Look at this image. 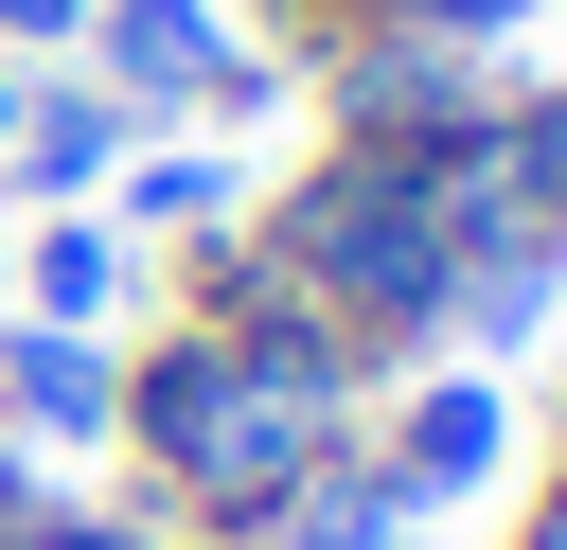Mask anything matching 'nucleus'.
<instances>
[{"mask_svg": "<svg viewBox=\"0 0 567 550\" xmlns=\"http://www.w3.org/2000/svg\"><path fill=\"white\" fill-rule=\"evenodd\" d=\"M142 461L177 479V515L213 532H266L319 461H337V337L319 319H230V337H177L142 390H124Z\"/></svg>", "mask_w": 567, "mask_h": 550, "instance_id": "nucleus-1", "label": "nucleus"}, {"mask_svg": "<svg viewBox=\"0 0 567 550\" xmlns=\"http://www.w3.org/2000/svg\"><path fill=\"white\" fill-rule=\"evenodd\" d=\"M496 444H514V408H496L478 373H443V390L408 408V444H390V479H408V515H425V497H478V479H496Z\"/></svg>", "mask_w": 567, "mask_h": 550, "instance_id": "nucleus-2", "label": "nucleus"}, {"mask_svg": "<svg viewBox=\"0 0 567 550\" xmlns=\"http://www.w3.org/2000/svg\"><path fill=\"white\" fill-rule=\"evenodd\" d=\"M0 408H18L35 444H106V426H124V373H106L89 337H0Z\"/></svg>", "mask_w": 567, "mask_h": 550, "instance_id": "nucleus-3", "label": "nucleus"}, {"mask_svg": "<svg viewBox=\"0 0 567 550\" xmlns=\"http://www.w3.org/2000/svg\"><path fill=\"white\" fill-rule=\"evenodd\" d=\"M124 89H230L213 18H195V0H124Z\"/></svg>", "mask_w": 567, "mask_h": 550, "instance_id": "nucleus-4", "label": "nucleus"}, {"mask_svg": "<svg viewBox=\"0 0 567 550\" xmlns=\"http://www.w3.org/2000/svg\"><path fill=\"white\" fill-rule=\"evenodd\" d=\"M35 302H53V319H89V302H106V248H89V231H53V248H35Z\"/></svg>", "mask_w": 567, "mask_h": 550, "instance_id": "nucleus-5", "label": "nucleus"}, {"mask_svg": "<svg viewBox=\"0 0 567 550\" xmlns=\"http://www.w3.org/2000/svg\"><path fill=\"white\" fill-rule=\"evenodd\" d=\"M514 177H532V213H567V106H549V124L514 142Z\"/></svg>", "mask_w": 567, "mask_h": 550, "instance_id": "nucleus-6", "label": "nucleus"}, {"mask_svg": "<svg viewBox=\"0 0 567 550\" xmlns=\"http://www.w3.org/2000/svg\"><path fill=\"white\" fill-rule=\"evenodd\" d=\"M408 18H425V35H496L514 0H408Z\"/></svg>", "mask_w": 567, "mask_h": 550, "instance_id": "nucleus-7", "label": "nucleus"}, {"mask_svg": "<svg viewBox=\"0 0 567 550\" xmlns=\"http://www.w3.org/2000/svg\"><path fill=\"white\" fill-rule=\"evenodd\" d=\"M0 18H18V35H53V18H71V0H0Z\"/></svg>", "mask_w": 567, "mask_h": 550, "instance_id": "nucleus-8", "label": "nucleus"}, {"mask_svg": "<svg viewBox=\"0 0 567 550\" xmlns=\"http://www.w3.org/2000/svg\"><path fill=\"white\" fill-rule=\"evenodd\" d=\"M18 515H35V497H18V461H0V532H18Z\"/></svg>", "mask_w": 567, "mask_h": 550, "instance_id": "nucleus-9", "label": "nucleus"}]
</instances>
